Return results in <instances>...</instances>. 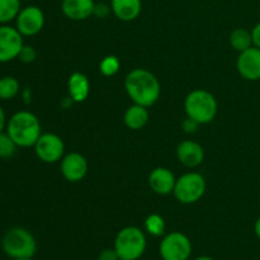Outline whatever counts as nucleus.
<instances>
[{
    "mask_svg": "<svg viewBox=\"0 0 260 260\" xmlns=\"http://www.w3.org/2000/svg\"><path fill=\"white\" fill-rule=\"evenodd\" d=\"M124 89L135 104L146 108L154 106L161 94L159 80L146 69H134L129 71L124 79Z\"/></svg>",
    "mask_w": 260,
    "mask_h": 260,
    "instance_id": "nucleus-1",
    "label": "nucleus"
},
{
    "mask_svg": "<svg viewBox=\"0 0 260 260\" xmlns=\"http://www.w3.org/2000/svg\"><path fill=\"white\" fill-rule=\"evenodd\" d=\"M5 132L18 147H32L42 135L40 119L29 111H18L7 121Z\"/></svg>",
    "mask_w": 260,
    "mask_h": 260,
    "instance_id": "nucleus-2",
    "label": "nucleus"
},
{
    "mask_svg": "<svg viewBox=\"0 0 260 260\" xmlns=\"http://www.w3.org/2000/svg\"><path fill=\"white\" fill-rule=\"evenodd\" d=\"M2 249L10 259L33 258L37 251V241L29 230L14 226L2 236Z\"/></svg>",
    "mask_w": 260,
    "mask_h": 260,
    "instance_id": "nucleus-3",
    "label": "nucleus"
},
{
    "mask_svg": "<svg viewBox=\"0 0 260 260\" xmlns=\"http://www.w3.org/2000/svg\"><path fill=\"white\" fill-rule=\"evenodd\" d=\"M217 101L213 94L205 89H196L190 91L184 102L187 117L198 124H207L212 122L217 114Z\"/></svg>",
    "mask_w": 260,
    "mask_h": 260,
    "instance_id": "nucleus-4",
    "label": "nucleus"
},
{
    "mask_svg": "<svg viewBox=\"0 0 260 260\" xmlns=\"http://www.w3.org/2000/svg\"><path fill=\"white\" fill-rule=\"evenodd\" d=\"M146 236L141 229L136 226L123 228L116 236L114 250L119 260H139L146 250Z\"/></svg>",
    "mask_w": 260,
    "mask_h": 260,
    "instance_id": "nucleus-5",
    "label": "nucleus"
},
{
    "mask_svg": "<svg viewBox=\"0 0 260 260\" xmlns=\"http://www.w3.org/2000/svg\"><path fill=\"white\" fill-rule=\"evenodd\" d=\"M206 180L200 173H185L175 182L173 194L178 202L183 205H192L198 202L206 193Z\"/></svg>",
    "mask_w": 260,
    "mask_h": 260,
    "instance_id": "nucleus-6",
    "label": "nucleus"
},
{
    "mask_svg": "<svg viewBox=\"0 0 260 260\" xmlns=\"http://www.w3.org/2000/svg\"><path fill=\"white\" fill-rule=\"evenodd\" d=\"M159 253L162 260H188L192 255V243L187 235L174 231L162 238Z\"/></svg>",
    "mask_w": 260,
    "mask_h": 260,
    "instance_id": "nucleus-7",
    "label": "nucleus"
},
{
    "mask_svg": "<svg viewBox=\"0 0 260 260\" xmlns=\"http://www.w3.org/2000/svg\"><path fill=\"white\" fill-rule=\"evenodd\" d=\"M33 147L38 159L46 164L58 162L65 152V144L62 139L55 134H42Z\"/></svg>",
    "mask_w": 260,
    "mask_h": 260,
    "instance_id": "nucleus-8",
    "label": "nucleus"
},
{
    "mask_svg": "<svg viewBox=\"0 0 260 260\" xmlns=\"http://www.w3.org/2000/svg\"><path fill=\"white\" fill-rule=\"evenodd\" d=\"M23 46V36L17 28L9 24H0V63L18 58Z\"/></svg>",
    "mask_w": 260,
    "mask_h": 260,
    "instance_id": "nucleus-9",
    "label": "nucleus"
},
{
    "mask_svg": "<svg viewBox=\"0 0 260 260\" xmlns=\"http://www.w3.org/2000/svg\"><path fill=\"white\" fill-rule=\"evenodd\" d=\"M43 27H45V13L41 8L29 5L20 9L15 19V28L19 30L23 37H33L38 35Z\"/></svg>",
    "mask_w": 260,
    "mask_h": 260,
    "instance_id": "nucleus-10",
    "label": "nucleus"
},
{
    "mask_svg": "<svg viewBox=\"0 0 260 260\" xmlns=\"http://www.w3.org/2000/svg\"><path fill=\"white\" fill-rule=\"evenodd\" d=\"M61 174L68 182L78 183L88 174V161L79 152H70L61 159Z\"/></svg>",
    "mask_w": 260,
    "mask_h": 260,
    "instance_id": "nucleus-11",
    "label": "nucleus"
},
{
    "mask_svg": "<svg viewBox=\"0 0 260 260\" xmlns=\"http://www.w3.org/2000/svg\"><path fill=\"white\" fill-rule=\"evenodd\" d=\"M239 74L249 81L260 80V48L250 47L243 51L236 61Z\"/></svg>",
    "mask_w": 260,
    "mask_h": 260,
    "instance_id": "nucleus-12",
    "label": "nucleus"
},
{
    "mask_svg": "<svg viewBox=\"0 0 260 260\" xmlns=\"http://www.w3.org/2000/svg\"><path fill=\"white\" fill-rule=\"evenodd\" d=\"M177 157L180 164L187 168H197L205 160V150L192 140L182 141L177 147Z\"/></svg>",
    "mask_w": 260,
    "mask_h": 260,
    "instance_id": "nucleus-13",
    "label": "nucleus"
},
{
    "mask_svg": "<svg viewBox=\"0 0 260 260\" xmlns=\"http://www.w3.org/2000/svg\"><path fill=\"white\" fill-rule=\"evenodd\" d=\"M174 174L167 168H155L149 175V185L154 193L159 196H168L173 193L175 187Z\"/></svg>",
    "mask_w": 260,
    "mask_h": 260,
    "instance_id": "nucleus-14",
    "label": "nucleus"
},
{
    "mask_svg": "<svg viewBox=\"0 0 260 260\" xmlns=\"http://www.w3.org/2000/svg\"><path fill=\"white\" fill-rule=\"evenodd\" d=\"M94 0H62L61 10L70 20H85L93 15Z\"/></svg>",
    "mask_w": 260,
    "mask_h": 260,
    "instance_id": "nucleus-15",
    "label": "nucleus"
},
{
    "mask_svg": "<svg viewBox=\"0 0 260 260\" xmlns=\"http://www.w3.org/2000/svg\"><path fill=\"white\" fill-rule=\"evenodd\" d=\"M112 13L122 22H132L141 14V0H111Z\"/></svg>",
    "mask_w": 260,
    "mask_h": 260,
    "instance_id": "nucleus-16",
    "label": "nucleus"
},
{
    "mask_svg": "<svg viewBox=\"0 0 260 260\" xmlns=\"http://www.w3.org/2000/svg\"><path fill=\"white\" fill-rule=\"evenodd\" d=\"M69 96L76 103L84 102L90 94V83L83 73L71 74L68 81Z\"/></svg>",
    "mask_w": 260,
    "mask_h": 260,
    "instance_id": "nucleus-17",
    "label": "nucleus"
},
{
    "mask_svg": "<svg viewBox=\"0 0 260 260\" xmlns=\"http://www.w3.org/2000/svg\"><path fill=\"white\" fill-rule=\"evenodd\" d=\"M149 118L150 114L146 107L134 103V106L128 107L127 111L124 112L123 121L127 128L139 131V129L144 128L146 126L147 122H149Z\"/></svg>",
    "mask_w": 260,
    "mask_h": 260,
    "instance_id": "nucleus-18",
    "label": "nucleus"
},
{
    "mask_svg": "<svg viewBox=\"0 0 260 260\" xmlns=\"http://www.w3.org/2000/svg\"><path fill=\"white\" fill-rule=\"evenodd\" d=\"M230 45L239 53L253 47L251 32H249L248 29H244V28H236L230 35Z\"/></svg>",
    "mask_w": 260,
    "mask_h": 260,
    "instance_id": "nucleus-19",
    "label": "nucleus"
},
{
    "mask_svg": "<svg viewBox=\"0 0 260 260\" xmlns=\"http://www.w3.org/2000/svg\"><path fill=\"white\" fill-rule=\"evenodd\" d=\"M20 0H0V24H9L20 12Z\"/></svg>",
    "mask_w": 260,
    "mask_h": 260,
    "instance_id": "nucleus-20",
    "label": "nucleus"
},
{
    "mask_svg": "<svg viewBox=\"0 0 260 260\" xmlns=\"http://www.w3.org/2000/svg\"><path fill=\"white\" fill-rule=\"evenodd\" d=\"M20 84L14 76H2L0 78V101H10L19 94Z\"/></svg>",
    "mask_w": 260,
    "mask_h": 260,
    "instance_id": "nucleus-21",
    "label": "nucleus"
},
{
    "mask_svg": "<svg viewBox=\"0 0 260 260\" xmlns=\"http://www.w3.org/2000/svg\"><path fill=\"white\" fill-rule=\"evenodd\" d=\"M145 230L150 234L151 236L159 238L162 236L165 233V221L157 213H152L149 215L145 220Z\"/></svg>",
    "mask_w": 260,
    "mask_h": 260,
    "instance_id": "nucleus-22",
    "label": "nucleus"
},
{
    "mask_svg": "<svg viewBox=\"0 0 260 260\" xmlns=\"http://www.w3.org/2000/svg\"><path fill=\"white\" fill-rule=\"evenodd\" d=\"M121 68V62H119L118 57L113 55L106 56L103 60L99 63V71L102 73V75L104 76H114L119 71Z\"/></svg>",
    "mask_w": 260,
    "mask_h": 260,
    "instance_id": "nucleus-23",
    "label": "nucleus"
},
{
    "mask_svg": "<svg viewBox=\"0 0 260 260\" xmlns=\"http://www.w3.org/2000/svg\"><path fill=\"white\" fill-rule=\"evenodd\" d=\"M18 146L15 142L10 139L7 132L0 134V159H10L17 152Z\"/></svg>",
    "mask_w": 260,
    "mask_h": 260,
    "instance_id": "nucleus-24",
    "label": "nucleus"
},
{
    "mask_svg": "<svg viewBox=\"0 0 260 260\" xmlns=\"http://www.w3.org/2000/svg\"><path fill=\"white\" fill-rule=\"evenodd\" d=\"M36 57H37V51L35 50V47H32L29 45L23 46L19 52V56H18V58L24 63L33 62L36 60Z\"/></svg>",
    "mask_w": 260,
    "mask_h": 260,
    "instance_id": "nucleus-25",
    "label": "nucleus"
},
{
    "mask_svg": "<svg viewBox=\"0 0 260 260\" xmlns=\"http://www.w3.org/2000/svg\"><path fill=\"white\" fill-rule=\"evenodd\" d=\"M112 8L109 7L108 4H106V3H95V5H94V12H93V15L96 18H101V19H104V18L108 17V14L111 13Z\"/></svg>",
    "mask_w": 260,
    "mask_h": 260,
    "instance_id": "nucleus-26",
    "label": "nucleus"
},
{
    "mask_svg": "<svg viewBox=\"0 0 260 260\" xmlns=\"http://www.w3.org/2000/svg\"><path fill=\"white\" fill-rule=\"evenodd\" d=\"M98 260H119L118 254L117 251L113 249H104L103 251H101L99 254Z\"/></svg>",
    "mask_w": 260,
    "mask_h": 260,
    "instance_id": "nucleus-27",
    "label": "nucleus"
},
{
    "mask_svg": "<svg viewBox=\"0 0 260 260\" xmlns=\"http://www.w3.org/2000/svg\"><path fill=\"white\" fill-rule=\"evenodd\" d=\"M198 126H200V124L190 118H187L184 122H183V128H184V131L188 132V134L196 132V129L198 128Z\"/></svg>",
    "mask_w": 260,
    "mask_h": 260,
    "instance_id": "nucleus-28",
    "label": "nucleus"
},
{
    "mask_svg": "<svg viewBox=\"0 0 260 260\" xmlns=\"http://www.w3.org/2000/svg\"><path fill=\"white\" fill-rule=\"evenodd\" d=\"M251 38H253L254 47L260 48V22L251 30Z\"/></svg>",
    "mask_w": 260,
    "mask_h": 260,
    "instance_id": "nucleus-29",
    "label": "nucleus"
},
{
    "mask_svg": "<svg viewBox=\"0 0 260 260\" xmlns=\"http://www.w3.org/2000/svg\"><path fill=\"white\" fill-rule=\"evenodd\" d=\"M7 116H5V112L3 109V107L0 106V134L5 131V127H7Z\"/></svg>",
    "mask_w": 260,
    "mask_h": 260,
    "instance_id": "nucleus-30",
    "label": "nucleus"
},
{
    "mask_svg": "<svg viewBox=\"0 0 260 260\" xmlns=\"http://www.w3.org/2000/svg\"><path fill=\"white\" fill-rule=\"evenodd\" d=\"M22 98H23V101H24V103H29L30 102V90L29 89H24V90L22 91Z\"/></svg>",
    "mask_w": 260,
    "mask_h": 260,
    "instance_id": "nucleus-31",
    "label": "nucleus"
},
{
    "mask_svg": "<svg viewBox=\"0 0 260 260\" xmlns=\"http://www.w3.org/2000/svg\"><path fill=\"white\" fill-rule=\"evenodd\" d=\"M254 233H255V235L260 239V217L255 221V225H254Z\"/></svg>",
    "mask_w": 260,
    "mask_h": 260,
    "instance_id": "nucleus-32",
    "label": "nucleus"
},
{
    "mask_svg": "<svg viewBox=\"0 0 260 260\" xmlns=\"http://www.w3.org/2000/svg\"><path fill=\"white\" fill-rule=\"evenodd\" d=\"M194 260H215V259H212L211 256H207V255H202V256H198V258H196Z\"/></svg>",
    "mask_w": 260,
    "mask_h": 260,
    "instance_id": "nucleus-33",
    "label": "nucleus"
},
{
    "mask_svg": "<svg viewBox=\"0 0 260 260\" xmlns=\"http://www.w3.org/2000/svg\"><path fill=\"white\" fill-rule=\"evenodd\" d=\"M12 260H32V258H17V259H12Z\"/></svg>",
    "mask_w": 260,
    "mask_h": 260,
    "instance_id": "nucleus-34",
    "label": "nucleus"
},
{
    "mask_svg": "<svg viewBox=\"0 0 260 260\" xmlns=\"http://www.w3.org/2000/svg\"><path fill=\"white\" fill-rule=\"evenodd\" d=\"M20 2H29V0H20Z\"/></svg>",
    "mask_w": 260,
    "mask_h": 260,
    "instance_id": "nucleus-35",
    "label": "nucleus"
},
{
    "mask_svg": "<svg viewBox=\"0 0 260 260\" xmlns=\"http://www.w3.org/2000/svg\"><path fill=\"white\" fill-rule=\"evenodd\" d=\"M104 2H106V0H104Z\"/></svg>",
    "mask_w": 260,
    "mask_h": 260,
    "instance_id": "nucleus-36",
    "label": "nucleus"
}]
</instances>
